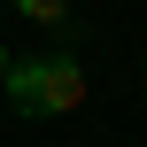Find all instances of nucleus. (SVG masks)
Segmentation results:
<instances>
[{"label": "nucleus", "mask_w": 147, "mask_h": 147, "mask_svg": "<svg viewBox=\"0 0 147 147\" xmlns=\"http://www.w3.org/2000/svg\"><path fill=\"white\" fill-rule=\"evenodd\" d=\"M16 16H31V23H62L70 0H16Z\"/></svg>", "instance_id": "obj_2"}, {"label": "nucleus", "mask_w": 147, "mask_h": 147, "mask_svg": "<svg viewBox=\"0 0 147 147\" xmlns=\"http://www.w3.org/2000/svg\"><path fill=\"white\" fill-rule=\"evenodd\" d=\"M0 78H8V54H0Z\"/></svg>", "instance_id": "obj_3"}, {"label": "nucleus", "mask_w": 147, "mask_h": 147, "mask_svg": "<svg viewBox=\"0 0 147 147\" xmlns=\"http://www.w3.org/2000/svg\"><path fill=\"white\" fill-rule=\"evenodd\" d=\"M8 109L16 116H70V109H85V70H78V54H23V62H8Z\"/></svg>", "instance_id": "obj_1"}]
</instances>
